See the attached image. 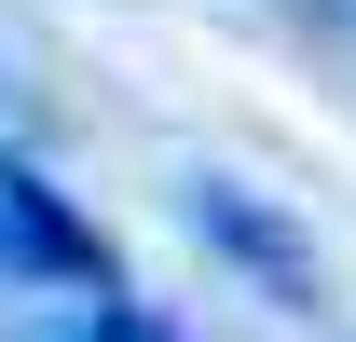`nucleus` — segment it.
<instances>
[{
  "mask_svg": "<svg viewBox=\"0 0 356 342\" xmlns=\"http://www.w3.org/2000/svg\"><path fill=\"white\" fill-rule=\"evenodd\" d=\"M0 274H42V288H124V274H110V233H96L42 165H14V151H0Z\"/></svg>",
  "mask_w": 356,
  "mask_h": 342,
  "instance_id": "nucleus-1",
  "label": "nucleus"
},
{
  "mask_svg": "<svg viewBox=\"0 0 356 342\" xmlns=\"http://www.w3.org/2000/svg\"><path fill=\"white\" fill-rule=\"evenodd\" d=\"M192 233H206V247H220V260H233L261 301H288V315L315 301V247H302V233L261 206V192H247V178H192Z\"/></svg>",
  "mask_w": 356,
  "mask_h": 342,
  "instance_id": "nucleus-2",
  "label": "nucleus"
}]
</instances>
